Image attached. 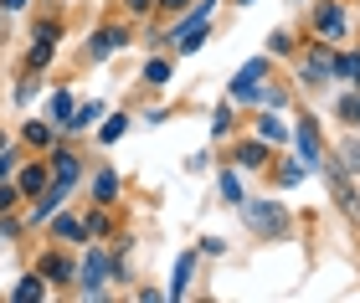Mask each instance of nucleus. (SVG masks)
I'll return each instance as SVG.
<instances>
[{
	"label": "nucleus",
	"instance_id": "f257e3e1",
	"mask_svg": "<svg viewBox=\"0 0 360 303\" xmlns=\"http://www.w3.org/2000/svg\"><path fill=\"white\" fill-rule=\"evenodd\" d=\"M248 227L263 231V236H283L288 216H283V206H273V201H248Z\"/></svg>",
	"mask_w": 360,
	"mask_h": 303
},
{
	"label": "nucleus",
	"instance_id": "f03ea898",
	"mask_svg": "<svg viewBox=\"0 0 360 303\" xmlns=\"http://www.w3.org/2000/svg\"><path fill=\"white\" fill-rule=\"evenodd\" d=\"M314 31H319V41H340V36H345V11H340V6H319Z\"/></svg>",
	"mask_w": 360,
	"mask_h": 303
},
{
	"label": "nucleus",
	"instance_id": "7ed1b4c3",
	"mask_svg": "<svg viewBox=\"0 0 360 303\" xmlns=\"http://www.w3.org/2000/svg\"><path fill=\"white\" fill-rule=\"evenodd\" d=\"M72 180H77V154H68V149H62V154L52 159V185H46V190L68 196V190H72Z\"/></svg>",
	"mask_w": 360,
	"mask_h": 303
},
{
	"label": "nucleus",
	"instance_id": "20e7f679",
	"mask_svg": "<svg viewBox=\"0 0 360 303\" xmlns=\"http://www.w3.org/2000/svg\"><path fill=\"white\" fill-rule=\"evenodd\" d=\"M103 278H108V257H103V252H88V257H83V293H98Z\"/></svg>",
	"mask_w": 360,
	"mask_h": 303
},
{
	"label": "nucleus",
	"instance_id": "39448f33",
	"mask_svg": "<svg viewBox=\"0 0 360 303\" xmlns=\"http://www.w3.org/2000/svg\"><path fill=\"white\" fill-rule=\"evenodd\" d=\"M46 185H52V170H41V165H26L15 175V190H21V196H41Z\"/></svg>",
	"mask_w": 360,
	"mask_h": 303
},
{
	"label": "nucleus",
	"instance_id": "423d86ee",
	"mask_svg": "<svg viewBox=\"0 0 360 303\" xmlns=\"http://www.w3.org/2000/svg\"><path fill=\"white\" fill-rule=\"evenodd\" d=\"M257 77H268V62H263V57H257V62H248V67L237 72L232 93H237V98H252V93H257Z\"/></svg>",
	"mask_w": 360,
	"mask_h": 303
},
{
	"label": "nucleus",
	"instance_id": "0eeeda50",
	"mask_svg": "<svg viewBox=\"0 0 360 303\" xmlns=\"http://www.w3.org/2000/svg\"><path fill=\"white\" fill-rule=\"evenodd\" d=\"M52 41H57V26L41 21L37 26V46H31V67H46V62H52Z\"/></svg>",
	"mask_w": 360,
	"mask_h": 303
},
{
	"label": "nucleus",
	"instance_id": "6e6552de",
	"mask_svg": "<svg viewBox=\"0 0 360 303\" xmlns=\"http://www.w3.org/2000/svg\"><path fill=\"white\" fill-rule=\"evenodd\" d=\"M330 72H335V57L324 52V46H314V52L304 57V77H309V83H324Z\"/></svg>",
	"mask_w": 360,
	"mask_h": 303
},
{
	"label": "nucleus",
	"instance_id": "1a4fd4ad",
	"mask_svg": "<svg viewBox=\"0 0 360 303\" xmlns=\"http://www.w3.org/2000/svg\"><path fill=\"white\" fill-rule=\"evenodd\" d=\"M124 41H129V31H119V26H108V31H98V36L88 41V52H93V57H108V52H119Z\"/></svg>",
	"mask_w": 360,
	"mask_h": 303
},
{
	"label": "nucleus",
	"instance_id": "9d476101",
	"mask_svg": "<svg viewBox=\"0 0 360 303\" xmlns=\"http://www.w3.org/2000/svg\"><path fill=\"white\" fill-rule=\"evenodd\" d=\"M299 149H304V165H314V159H319V129H314V123H299Z\"/></svg>",
	"mask_w": 360,
	"mask_h": 303
},
{
	"label": "nucleus",
	"instance_id": "9b49d317",
	"mask_svg": "<svg viewBox=\"0 0 360 303\" xmlns=\"http://www.w3.org/2000/svg\"><path fill=\"white\" fill-rule=\"evenodd\" d=\"M41 278H46V283H68V278H72V267L52 252V257H41Z\"/></svg>",
	"mask_w": 360,
	"mask_h": 303
},
{
	"label": "nucleus",
	"instance_id": "f8f14e48",
	"mask_svg": "<svg viewBox=\"0 0 360 303\" xmlns=\"http://www.w3.org/2000/svg\"><path fill=\"white\" fill-rule=\"evenodd\" d=\"M263 159H268L263 144H242V149H237V165H242V170H263Z\"/></svg>",
	"mask_w": 360,
	"mask_h": 303
},
{
	"label": "nucleus",
	"instance_id": "ddd939ff",
	"mask_svg": "<svg viewBox=\"0 0 360 303\" xmlns=\"http://www.w3.org/2000/svg\"><path fill=\"white\" fill-rule=\"evenodd\" d=\"M335 196H340V206H345L350 216H360V201H355V190H350V180H345L340 170H335Z\"/></svg>",
	"mask_w": 360,
	"mask_h": 303
},
{
	"label": "nucleus",
	"instance_id": "4468645a",
	"mask_svg": "<svg viewBox=\"0 0 360 303\" xmlns=\"http://www.w3.org/2000/svg\"><path fill=\"white\" fill-rule=\"evenodd\" d=\"M93 196H98V201H113V196H119V175H113V170H103V175L93 180Z\"/></svg>",
	"mask_w": 360,
	"mask_h": 303
},
{
	"label": "nucleus",
	"instance_id": "2eb2a0df",
	"mask_svg": "<svg viewBox=\"0 0 360 303\" xmlns=\"http://www.w3.org/2000/svg\"><path fill=\"white\" fill-rule=\"evenodd\" d=\"M335 72H340V77H350V83H360V52L335 57Z\"/></svg>",
	"mask_w": 360,
	"mask_h": 303
},
{
	"label": "nucleus",
	"instance_id": "dca6fc26",
	"mask_svg": "<svg viewBox=\"0 0 360 303\" xmlns=\"http://www.w3.org/2000/svg\"><path fill=\"white\" fill-rule=\"evenodd\" d=\"M57 236H68V242H83L88 227H83V221H72V216H57Z\"/></svg>",
	"mask_w": 360,
	"mask_h": 303
},
{
	"label": "nucleus",
	"instance_id": "f3484780",
	"mask_svg": "<svg viewBox=\"0 0 360 303\" xmlns=\"http://www.w3.org/2000/svg\"><path fill=\"white\" fill-rule=\"evenodd\" d=\"M340 119H345L350 129H360V93H350V98H340Z\"/></svg>",
	"mask_w": 360,
	"mask_h": 303
},
{
	"label": "nucleus",
	"instance_id": "a211bd4d",
	"mask_svg": "<svg viewBox=\"0 0 360 303\" xmlns=\"http://www.w3.org/2000/svg\"><path fill=\"white\" fill-rule=\"evenodd\" d=\"M41 283H46L41 273H37V278H26L21 288H15V298H21V303H37V298H41Z\"/></svg>",
	"mask_w": 360,
	"mask_h": 303
},
{
	"label": "nucleus",
	"instance_id": "6ab92c4d",
	"mask_svg": "<svg viewBox=\"0 0 360 303\" xmlns=\"http://www.w3.org/2000/svg\"><path fill=\"white\" fill-rule=\"evenodd\" d=\"M52 119H57V123L72 119V98H68V93H52Z\"/></svg>",
	"mask_w": 360,
	"mask_h": 303
},
{
	"label": "nucleus",
	"instance_id": "aec40b11",
	"mask_svg": "<svg viewBox=\"0 0 360 303\" xmlns=\"http://www.w3.org/2000/svg\"><path fill=\"white\" fill-rule=\"evenodd\" d=\"M186 278H191V257H180V262H175V278H170V293H175V298L186 293Z\"/></svg>",
	"mask_w": 360,
	"mask_h": 303
},
{
	"label": "nucleus",
	"instance_id": "412c9836",
	"mask_svg": "<svg viewBox=\"0 0 360 303\" xmlns=\"http://www.w3.org/2000/svg\"><path fill=\"white\" fill-rule=\"evenodd\" d=\"M144 83H170V62H150V67H144Z\"/></svg>",
	"mask_w": 360,
	"mask_h": 303
},
{
	"label": "nucleus",
	"instance_id": "4be33fe9",
	"mask_svg": "<svg viewBox=\"0 0 360 303\" xmlns=\"http://www.w3.org/2000/svg\"><path fill=\"white\" fill-rule=\"evenodd\" d=\"M26 144H52V129H46V123H26Z\"/></svg>",
	"mask_w": 360,
	"mask_h": 303
},
{
	"label": "nucleus",
	"instance_id": "5701e85b",
	"mask_svg": "<svg viewBox=\"0 0 360 303\" xmlns=\"http://www.w3.org/2000/svg\"><path fill=\"white\" fill-rule=\"evenodd\" d=\"M93 119H98V103H88V108H77V114L68 119V129H88Z\"/></svg>",
	"mask_w": 360,
	"mask_h": 303
},
{
	"label": "nucleus",
	"instance_id": "b1692460",
	"mask_svg": "<svg viewBox=\"0 0 360 303\" xmlns=\"http://www.w3.org/2000/svg\"><path fill=\"white\" fill-rule=\"evenodd\" d=\"M124 129H129V119H108V123H103V144H113V139H124Z\"/></svg>",
	"mask_w": 360,
	"mask_h": 303
},
{
	"label": "nucleus",
	"instance_id": "393cba45",
	"mask_svg": "<svg viewBox=\"0 0 360 303\" xmlns=\"http://www.w3.org/2000/svg\"><path fill=\"white\" fill-rule=\"evenodd\" d=\"M88 231L103 236V231H108V216H103V211H93V216H88Z\"/></svg>",
	"mask_w": 360,
	"mask_h": 303
},
{
	"label": "nucleus",
	"instance_id": "a878e982",
	"mask_svg": "<svg viewBox=\"0 0 360 303\" xmlns=\"http://www.w3.org/2000/svg\"><path fill=\"white\" fill-rule=\"evenodd\" d=\"M257 134H263V139H283V129H278L273 119H263V123H257Z\"/></svg>",
	"mask_w": 360,
	"mask_h": 303
},
{
	"label": "nucleus",
	"instance_id": "bb28decb",
	"mask_svg": "<svg viewBox=\"0 0 360 303\" xmlns=\"http://www.w3.org/2000/svg\"><path fill=\"white\" fill-rule=\"evenodd\" d=\"M15 196H21V190H11V185H0V211H11V206H15Z\"/></svg>",
	"mask_w": 360,
	"mask_h": 303
},
{
	"label": "nucleus",
	"instance_id": "cd10ccee",
	"mask_svg": "<svg viewBox=\"0 0 360 303\" xmlns=\"http://www.w3.org/2000/svg\"><path fill=\"white\" fill-rule=\"evenodd\" d=\"M124 6H129V11H134V15H144V11H150V6H155V0H124Z\"/></svg>",
	"mask_w": 360,
	"mask_h": 303
},
{
	"label": "nucleus",
	"instance_id": "c85d7f7f",
	"mask_svg": "<svg viewBox=\"0 0 360 303\" xmlns=\"http://www.w3.org/2000/svg\"><path fill=\"white\" fill-rule=\"evenodd\" d=\"M345 165H350V170H360V144H355V149L345 154Z\"/></svg>",
	"mask_w": 360,
	"mask_h": 303
},
{
	"label": "nucleus",
	"instance_id": "c756f323",
	"mask_svg": "<svg viewBox=\"0 0 360 303\" xmlns=\"http://www.w3.org/2000/svg\"><path fill=\"white\" fill-rule=\"evenodd\" d=\"M26 6V0H0V11H21Z\"/></svg>",
	"mask_w": 360,
	"mask_h": 303
},
{
	"label": "nucleus",
	"instance_id": "7c9ffc66",
	"mask_svg": "<svg viewBox=\"0 0 360 303\" xmlns=\"http://www.w3.org/2000/svg\"><path fill=\"white\" fill-rule=\"evenodd\" d=\"M11 159H15V154H6V149H0V175H6V170H11Z\"/></svg>",
	"mask_w": 360,
	"mask_h": 303
},
{
	"label": "nucleus",
	"instance_id": "2f4dec72",
	"mask_svg": "<svg viewBox=\"0 0 360 303\" xmlns=\"http://www.w3.org/2000/svg\"><path fill=\"white\" fill-rule=\"evenodd\" d=\"M160 6H170V11H180V6H191V0H160Z\"/></svg>",
	"mask_w": 360,
	"mask_h": 303
},
{
	"label": "nucleus",
	"instance_id": "473e14b6",
	"mask_svg": "<svg viewBox=\"0 0 360 303\" xmlns=\"http://www.w3.org/2000/svg\"><path fill=\"white\" fill-rule=\"evenodd\" d=\"M0 149H6V134H0Z\"/></svg>",
	"mask_w": 360,
	"mask_h": 303
}]
</instances>
